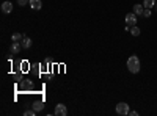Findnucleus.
Masks as SVG:
<instances>
[{"mask_svg": "<svg viewBox=\"0 0 157 116\" xmlns=\"http://www.w3.org/2000/svg\"><path fill=\"white\" fill-rule=\"evenodd\" d=\"M127 69H129V72H132V74H138L140 72L141 64H140V58L137 55H130L127 58Z\"/></svg>", "mask_w": 157, "mask_h": 116, "instance_id": "obj_1", "label": "nucleus"}, {"mask_svg": "<svg viewBox=\"0 0 157 116\" xmlns=\"http://www.w3.org/2000/svg\"><path fill=\"white\" fill-rule=\"evenodd\" d=\"M129 105L126 104V102H120V104H116V113L120 114V116H126L129 114Z\"/></svg>", "mask_w": 157, "mask_h": 116, "instance_id": "obj_2", "label": "nucleus"}, {"mask_svg": "<svg viewBox=\"0 0 157 116\" xmlns=\"http://www.w3.org/2000/svg\"><path fill=\"white\" fill-rule=\"evenodd\" d=\"M137 19H138V16L135 14L134 11L129 13V14H126V17H124L126 25H129V27H134V25H137Z\"/></svg>", "mask_w": 157, "mask_h": 116, "instance_id": "obj_3", "label": "nucleus"}, {"mask_svg": "<svg viewBox=\"0 0 157 116\" xmlns=\"http://www.w3.org/2000/svg\"><path fill=\"white\" fill-rule=\"evenodd\" d=\"M57 116H66L68 114V108H66V105H63V104H58L57 107H55V111H54Z\"/></svg>", "mask_w": 157, "mask_h": 116, "instance_id": "obj_4", "label": "nucleus"}, {"mask_svg": "<svg viewBox=\"0 0 157 116\" xmlns=\"http://www.w3.org/2000/svg\"><path fill=\"white\" fill-rule=\"evenodd\" d=\"M21 49H22V44H21V43H13V44L10 46V54H11V55H17V54L21 52Z\"/></svg>", "mask_w": 157, "mask_h": 116, "instance_id": "obj_5", "label": "nucleus"}, {"mask_svg": "<svg viewBox=\"0 0 157 116\" xmlns=\"http://www.w3.org/2000/svg\"><path fill=\"white\" fill-rule=\"evenodd\" d=\"M2 11L5 13V14H10V13L13 11V3L11 2H3L2 3Z\"/></svg>", "mask_w": 157, "mask_h": 116, "instance_id": "obj_6", "label": "nucleus"}, {"mask_svg": "<svg viewBox=\"0 0 157 116\" xmlns=\"http://www.w3.org/2000/svg\"><path fill=\"white\" fill-rule=\"evenodd\" d=\"M143 11H145V6H143V3H141V5H140V3H135V5H134V13H135L137 16H141Z\"/></svg>", "mask_w": 157, "mask_h": 116, "instance_id": "obj_7", "label": "nucleus"}, {"mask_svg": "<svg viewBox=\"0 0 157 116\" xmlns=\"http://www.w3.org/2000/svg\"><path fill=\"white\" fill-rule=\"evenodd\" d=\"M33 110H36V111H41L43 108H44V102L43 100H36V102H33Z\"/></svg>", "mask_w": 157, "mask_h": 116, "instance_id": "obj_8", "label": "nucleus"}, {"mask_svg": "<svg viewBox=\"0 0 157 116\" xmlns=\"http://www.w3.org/2000/svg\"><path fill=\"white\" fill-rule=\"evenodd\" d=\"M30 6H32L33 9H41L43 2H41V0H30Z\"/></svg>", "mask_w": 157, "mask_h": 116, "instance_id": "obj_9", "label": "nucleus"}, {"mask_svg": "<svg viewBox=\"0 0 157 116\" xmlns=\"http://www.w3.org/2000/svg\"><path fill=\"white\" fill-rule=\"evenodd\" d=\"M21 44H22V49H30V47H32V39L25 36L24 39H22V43H21Z\"/></svg>", "mask_w": 157, "mask_h": 116, "instance_id": "obj_10", "label": "nucleus"}, {"mask_svg": "<svg viewBox=\"0 0 157 116\" xmlns=\"http://www.w3.org/2000/svg\"><path fill=\"white\" fill-rule=\"evenodd\" d=\"M25 36H22L21 33H14L11 36V39H13V43H22V39H24Z\"/></svg>", "mask_w": 157, "mask_h": 116, "instance_id": "obj_11", "label": "nucleus"}, {"mask_svg": "<svg viewBox=\"0 0 157 116\" xmlns=\"http://www.w3.org/2000/svg\"><path fill=\"white\" fill-rule=\"evenodd\" d=\"M154 5H155V0H143V6L145 8H154Z\"/></svg>", "mask_w": 157, "mask_h": 116, "instance_id": "obj_12", "label": "nucleus"}, {"mask_svg": "<svg viewBox=\"0 0 157 116\" xmlns=\"http://www.w3.org/2000/svg\"><path fill=\"white\" fill-rule=\"evenodd\" d=\"M140 33H141V30L137 27V25H134V27H130V35H132V36H140Z\"/></svg>", "mask_w": 157, "mask_h": 116, "instance_id": "obj_13", "label": "nucleus"}, {"mask_svg": "<svg viewBox=\"0 0 157 116\" xmlns=\"http://www.w3.org/2000/svg\"><path fill=\"white\" fill-rule=\"evenodd\" d=\"M36 113H38V111L33 110V108H32V110H25V111H24V116H35Z\"/></svg>", "mask_w": 157, "mask_h": 116, "instance_id": "obj_14", "label": "nucleus"}, {"mask_svg": "<svg viewBox=\"0 0 157 116\" xmlns=\"http://www.w3.org/2000/svg\"><path fill=\"white\" fill-rule=\"evenodd\" d=\"M143 17H151V8H145V11H143Z\"/></svg>", "mask_w": 157, "mask_h": 116, "instance_id": "obj_15", "label": "nucleus"}, {"mask_svg": "<svg viewBox=\"0 0 157 116\" xmlns=\"http://www.w3.org/2000/svg\"><path fill=\"white\" fill-rule=\"evenodd\" d=\"M17 3L21 6H25V5H30V0H17Z\"/></svg>", "mask_w": 157, "mask_h": 116, "instance_id": "obj_16", "label": "nucleus"}, {"mask_svg": "<svg viewBox=\"0 0 157 116\" xmlns=\"http://www.w3.org/2000/svg\"><path fill=\"white\" fill-rule=\"evenodd\" d=\"M129 114H130V116H138V111L132 110V111H129Z\"/></svg>", "mask_w": 157, "mask_h": 116, "instance_id": "obj_17", "label": "nucleus"}, {"mask_svg": "<svg viewBox=\"0 0 157 116\" xmlns=\"http://www.w3.org/2000/svg\"><path fill=\"white\" fill-rule=\"evenodd\" d=\"M152 9H155V11H157V2H155V5H154V8H152Z\"/></svg>", "mask_w": 157, "mask_h": 116, "instance_id": "obj_18", "label": "nucleus"}]
</instances>
